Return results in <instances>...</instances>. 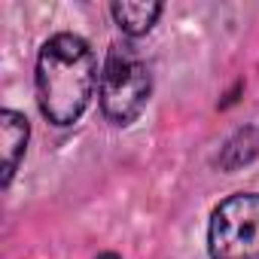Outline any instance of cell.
I'll return each instance as SVG.
<instances>
[{"mask_svg": "<svg viewBox=\"0 0 259 259\" xmlns=\"http://www.w3.org/2000/svg\"><path fill=\"white\" fill-rule=\"evenodd\" d=\"M101 82L98 58L79 34H55L37 55V104L52 125H73L85 113L95 85Z\"/></svg>", "mask_w": 259, "mask_h": 259, "instance_id": "cell-1", "label": "cell"}, {"mask_svg": "<svg viewBox=\"0 0 259 259\" xmlns=\"http://www.w3.org/2000/svg\"><path fill=\"white\" fill-rule=\"evenodd\" d=\"M150 95H153V73L147 61L132 46L113 43L98 82V101L104 119L116 128L132 125L147 110Z\"/></svg>", "mask_w": 259, "mask_h": 259, "instance_id": "cell-2", "label": "cell"}, {"mask_svg": "<svg viewBox=\"0 0 259 259\" xmlns=\"http://www.w3.org/2000/svg\"><path fill=\"white\" fill-rule=\"evenodd\" d=\"M207 253L210 259H259V192H235L213 207Z\"/></svg>", "mask_w": 259, "mask_h": 259, "instance_id": "cell-3", "label": "cell"}, {"mask_svg": "<svg viewBox=\"0 0 259 259\" xmlns=\"http://www.w3.org/2000/svg\"><path fill=\"white\" fill-rule=\"evenodd\" d=\"M28 141H31V122L25 113L19 110H4L0 113V147H4V177L0 183L10 186L22 159H25V150H28Z\"/></svg>", "mask_w": 259, "mask_h": 259, "instance_id": "cell-4", "label": "cell"}, {"mask_svg": "<svg viewBox=\"0 0 259 259\" xmlns=\"http://www.w3.org/2000/svg\"><path fill=\"white\" fill-rule=\"evenodd\" d=\"M162 4L159 0H119V4L110 7L113 22L119 25L122 34L128 37H144L156 28L159 16H162Z\"/></svg>", "mask_w": 259, "mask_h": 259, "instance_id": "cell-5", "label": "cell"}, {"mask_svg": "<svg viewBox=\"0 0 259 259\" xmlns=\"http://www.w3.org/2000/svg\"><path fill=\"white\" fill-rule=\"evenodd\" d=\"M256 156H259V128L247 125L235 138H229V144L220 153V165H223V171H235V168L253 162Z\"/></svg>", "mask_w": 259, "mask_h": 259, "instance_id": "cell-6", "label": "cell"}, {"mask_svg": "<svg viewBox=\"0 0 259 259\" xmlns=\"http://www.w3.org/2000/svg\"><path fill=\"white\" fill-rule=\"evenodd\" d=\"M95 259H119V256H116V253H110V250H107V253H98V256H95Z\"/></svg>", "mask_w": 259, "mask_h": 259, "instance_id": "cell-7", "label": "cell"}]
</instances>
